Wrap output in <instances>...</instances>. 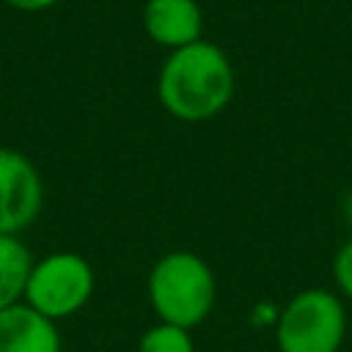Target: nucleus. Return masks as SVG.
<instances>
[{
  "instance_id": "9d476101",
  "label": "nucleus",
  "mask_w": 352,
  "mask_h": 352,
  "mask_svg": "<svg viewBox=\"0 0 352 352\" xmlns=\"http://www.w3.org/2000/svg\"><path fill=\"white\" fill-rule=\"evenodd\" d=\"M333 275H336V283H338L341 294L352 300V239H349V242H344V245H341V250L336 253Z\"/></svg>"
},
{
  "instance_id": "423d86ee",
  "label": "nucleus",
  "mask_w": 352,
  "mask_h": 352,
  "mask_svg": "<svg viewBox=\"0 0 352 352\" xmlns=\"http://www.w3.org/2000/svg\"><path fill=\"white\" fill-rule=\"evenodd\" d=\"M143 28L151 41L179 50L201 41L204 14L195 0H146Z\"/></svg>"
},
{
  "instance_id": "7ed1b4c3",
  "label": "nucleus",
  "mask_w": 352,
  "mask_h": 352,
  "mask_svg": "<svg viewBox=\"0 0 352 352\" xmlns=\"http://www.w3.org/2000/svg\"><path fill=\"white\" fill-rule=\"evenodd\" d=\"M344 336V302L327 289L297 292L275 319L278 352H338Z\"/></svg>"
},
{
  "instance_id": "ddd939ff",
  "label": "nucleus",
  "mask_w": 352,
  "mask_h": 352,
  "mask_svg": "<svg viewBox=\"0 0 352 352\" xmlns=\"http://www.w3.org/2000/svg\"><path fill=\"white\" fill-rule=\"evenodd\" d=\"M267 352H278V349H267Z\"/></svg>"
},
{
  "instance_id": "39448f33",
  "label": "nucleus",
  "mask_w": 352,
  "mask_h": 352,
  "mask_svg": "<svg viewBox=\"0 0 352 352\" xmlns=\"http://www.w3.org/2000/svg\"><path fill=\"white\" fill-rule=\"evenodd\" d=\"M44 201V184L36 165L14 151L0 148V234H19L28 228Z\"/></svg>"
},
{
  "instance_id": "9b49d317",
  "label": "nucleus",
  "mask_w": 352,
  "mask_h": 352,
  "mask_svg": "<svg viewBox=\"0 0 352 352\" xmlns=\"http://www.w3.org/2000/svg\"><path fill=\"white\" fill-rule=\"evenodd\" d=\"M6 3L16 11H44V8L55 6L58 0H6Z\"/></svg>"
},
{
  "instance_id": "f03ea898",
  "label": "nucleus",
  "mask_w": 352,
  "mask_h": 352,
  "mask_svg": "<svg viewBox=\"0 0 352 352\" xmlns=\"http://www.w3.org/2000/svg\"><path fill=\"white\" fill-rule=\"evenodd\" d=\"M214 297L217 280L209 264L190 250L165 253L148 272V302L160 322L190 330L212 314Z\"/></svg>"
},
{
  "instance_id": "0eeeda50",
  "label": "nucleus",
  "mask_w": 352,
  "mask_h": 352,
  "mask_svg": "<svg viewBox=\"0 0 352 352\" xmlns=\"http://www.w3.org/2000/svg\"><path fill=\"white\" fill-rule=\"evenodd\" d=\"M0 352H60V333L52 319L16 302L0 311Z\"/></svg>"
},
{
  "instance_id": "20e7f679",
  "label": "nucleus",
  "mask_w": 352,
  "mask_h": 352,
  "mask_svg": "<svg viewBox=\"0 0 352 352\" xmlns=\"http://www.w3.org/2000/svg\"><path fill=\"white\" fill-rule=\"evenodd\" d=\"M91 294H94L91 264L72 250H58L33 264L22 302H28L33 311L55 322L77 314L91 300Z\"/></svg>"
},
{
  "instance_id": "f8f14e48",
  "label": "nucleus",
  "mask_w": 352,
  "mask_h": 352,
  "mask_svg": "<svg viewBox=\"0 0 352 352\" xmlns=\"http://www.w3.org/2000/svg\"><path fill=\"white\" fill-rule=\"evenodd\" d=\"M346 217H349V223H352V192H349V198H346Z\"/></svg>"
},
{
  "instance_id": "6e6552de",
  "label": "nucleus",
  "mask_w": 352,
  "mask_h": 352,
  "mask_svg": "<svg viewBox=\"0 0 352 352\" xmlns=\"http://www.w3.org/2000/svg\"><path fill=\"white\" fill-rule=\"evenodd\" d=\"M33 270L28 245L14 234H0V311L25 300V286Z\"/></svg>"
},
{
  "instance_id": "1a4fd4ad",
  "label": "nucleus",
  "mask_w": 352,
  "mask_h": 352,
  "mask_svg": "<svg viewBox=\"0 0 352 352\" xmlns=\"http://www.w3.org/2000/svg\"><path fill=\"white\" fill-rule=\"evenodd\" d=\"M138 352H195V344L190 338V330L160 322L143 333Z\"/></svg>"
},
{
  "instance_id": "f257e3e1",
  "label": "nucleus",
  "mask_w": 352,
  "mask_h": 352,
  "mask_svg": "<svg viewBox=\"0 0 352 352\" xmlns=\"http://www.w3.org/2000/svg\"><path fill=\"white\" fill-rule=\"evenodd\" d=\"M157 94L162 107L179 121H206L234 96V66L212 41H192L170 50L160 69Z\"/></svg>"
}]
</instances>
